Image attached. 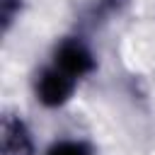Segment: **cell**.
Returning a JSON list of instances; mask_svg holds the SVG:
<instances>
[{
    "mask_svg": "<svg viewBox=\"0 0 155 155\" xmlns=\"http://www.w3.org/2000/svg\"><path fill=\"white\" fill-rule=\"evenodd\" d=\"M126 2L128 0H97V5H94V15H114V12H121L124 7H126Z\"/></svg>",
    "mask_w": 155,
    "mask_h": 155,
    "instance_id": "6",
    "label": "cell"
},
{
    "mask_svg": "<svg viewBox=\"0 0 155 155\" xmlns=\"http://www.w3.org/2000/svg\"><path fill=\"white\" fill-rule=\"evenodd\" d=\"M0 153L2 155H34L31 136L24 126V121L15 114L2 116L0 126Z\"/></svg>",
    "mask_w": 155,
    "mask_h": 155,
    "instance_id": "3",
    "label": "cell"
},
{
    "mask_svg": "<svg viewBox=\"0 0 155 155\" xmlns=\"http://www.w3.org/2000/svg\"><path fill=\"white\" fill-rule=\"evenodd\" d=\"M22 10V0H2L0 2V19H2V29H10L12 19L19 15Z\"/></svg>",
    "mask_w": 155,
    "mask_h": 155,
    "instance_id": "5",
    "label": "cell"
},
{
    "mask_svg": "<svg viewBox=\"0 0 155 155\" xmlns=\"http://www.w3.org/2000/svg\"><path fill=\"white\" fill-rule=\"evenodd\" d=\"M53 65L78 80V78H82V75L92 73L94 65H97V61H94L92 51H90L80 39H73V36H70V39H63V41L53 48Z\"/></svg>",
    "mask_w": 155,
    "mask_h": 155,
    "instance_id": "2",
    "label": "cell"
},
{
    "mask_svg": "<svg viewBox=\"0 0 155 155\" xmlns=\"http://www.w3.org/2000/svg\"><path fill=\"white\" fill-rule=\"evenodd\" d=\"M46 155H94L90 143L85 140H75V138H63L51 143V148L46 150Z\"/></svg>",
    "mask_w": 155,
    "mask_h": 155,
    "instance_id": "4",
    "label": "cell"
},
{
    "mask_svg": "<svg viewBox=\"0 0 155 155\" xmlns=\"http://www.w3.org/2000/svg\"><path fill=\"white\" fill-rule=\"evenodd\" d=\"M34 92H36V99L48 107V109H56V107H63L73 92H75V78L63 73L61 68L51 65V68H44L39 75H36V82H34Z\"/></svg>",
    "mask_w": 155,
    "mask_h": 155,
    "instance_id": "1",
    "label": "cell"
}]
</instances>
